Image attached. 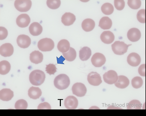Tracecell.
<instances>
[{
	"label": "cell",
	"mask_w": 146,
	"mask_h": 116,
	"mask_svg": "<svg viewBox=\"0 0 146 116\" xmlns=\"http://www.w3.org/2000/svg\"><path fill=\"white\" fill-rule=\"evenodd\" d=\"M31 2L30 0H16L14 4L16 9L21 12L28 11L31 8Z\"/></svg>",
	"instance_id": "5b68a950"
},
{
	"label": "cell",
	"mask_w": 146,
	"mask_h": 116,
	"mask_svg": "<svg viewBox=\"0 0 146 116\" xmlns=\"http://www.w3.org/2000/svg\"><path fill=\"white\" fill-rule=\"evenodd\" d=\"M54 83L55 87L58 89L63 90L67 88L70 84L69 77L64 74H60L55 78Z\"/></svg>",
	"instance_id": "7a4b0ae2"
},
{
	"label": "cell",
	"mask_w": 146,
	"mask_h": 116,
	"mask_svg": "<svg viewBox=\"0 0 146 116\" xmlns=\"http://www.w3.org/2000/svg\"><path fill=\"white\" fill-rule=\"evenodd\" d=\"M29 58L32 63L35 64H38L42 61L43 55L39 51L34 50L30 54Z\"/></svg>",
	"instance_id": "ffe728a7"
},
{
	"label": "cell",
	"mask_w": 146,
	"mask_h": 116,
	"mask_svg": "<svg viewBox=\"0 0 146 116\" xmlns=\"http://www.w3.org/2000/svg\"><path fill=\"white\" fill-rule=\"evenodd\" d=\"M141 61L139 55L135 52H132L128 55L127 61L128 64L133 67H136L140 64Z\"/></svg>",
	"instance_id": "9a60e30c"
},
{
	"label": "cell",
	"mask_w": 146,
	"mask_h": 116,
	"mask_svg": "<svg viewBox=\"0 0 146 116\" xmlns=\"http://www.w3.org/2000/svg\"><path fill=\"white\" fill-rule=\"evenodd\" d=\"M42 94L41 90L38 87L32 86L29 88L28 91L29 96L30 98L34 99L39 98Z\"/></svg>",
	"instance_id": "cb8c5ba5"
},
{
	"label": "cell",
	"mask_w": 146,
	"mask_h": 116,
	"mask_svg": "<svg viewBox=\"0 0 146 116\" xmlns=\"http://www.w3.org/2000/svg\"><path fill=\"white\" fill-rule=\"evenodd\" d=\"M46 4L48 7L52 9H56L59 8L61 4L60 0H48Z\"/></svg>",
	"instance_id": "1f68e13d"
},
{
	"label": "cell",
	"mask_w": 146,
	"mask_h": 116,
	"mask_svg": "<svg viewBox=\"0 0 146 116\" xmlns=\"http://www.w3.org/2000/svg\"><path fill=\"white\" fill-rule=\"evenodd\" d=\"M114 5L116 9L118 10H121L124 8L125 3L123 0H115L114 1Z\"/></svg>",
	"instance_id": "8d00e7d4"
},
{
	"label": "cell",
	"mask_w": 146,
	"mask_h": 116,
	"mask_svg": "<svg viewBox=\"0 0 146 116\" xmlns=\"http://www.w3.org/2000/svg\"><path fill=\"white\" fill-rule=\"evenodd\" d=\"M112 23L111 19L107 17H104L100 19L99 26L103 29H108L112 27Z\"/></svg>",
	"instance_id": "d4e9b609"
},
{
	"label": "cell",
	"mask_w": 146,
	"mask_h": 116,
	"mask_svg": "<svg viewBox=\"0 0 146 116\" xmlns=\"http://www.w3.org/2000/svg\"><path fill=\"white\" fill-rule=\"evenodd\" d=\"M141 105L139 101L137 100H133L131 101L127 105L128 109H140Z\"/></svg>",
	"instance_id": "f546056e"
},
{
	"label": "cell",
	"mask_w": 146,
	"mask_h": 116,
	"mask_svg": "<svg viewBox=\"0 0 146 116\" xmlns=\"http://www.w3.org/2000/svg\"><path fill=\"white\" fill-rule=\"evenodd\" d=\"M78 101L75 97L69 96L67 97L64 101V105L66 108L69 109H76L78 105Z\"/></svg>",
	"instance_id": "8fae6325"
},
{
	"label": "cell",
	"mask_w": 146,
	"mask_h": 116,
	"mask_svg": "<svg viewBox=\"0 0 146 116\" xmlns=\"http://www.w3.org/2000/svg\"><path fill=\"white\" fill-rule=\"evenodd\" d=\"M55 65L53 64H50L48 65H46L45 71L47 73L50 75H54L57 71Z\"/></svg>",
	"instance_id": "d590c367"
},
{
	"label": "cell",
	"mask_w": 146,
	"mask_h": 116,
	"mask_svg": "<svg viewBox=\"0 0 146 116\" xmlns=\"http://www.w3.org/2000/svg\"><path fill=\"white\" fill-rule=\"evenodd\" d=\"M129 83V80L127 77L120 75L118 76V79L115 83V85L119 88L123 89L127 87Z\"/></svg>",
	"instance_id": "d6986e66"
},
{
	"label": "cell",
	"mask_w": 146,
	"mask_h": 116,
	"mask_svg": "<svg viewBox=\"0 0 146 116\" xmlns=\"http://www.w3.org/2000/svg\"><path fill=\"white\" fill-rule=\"evenodd\" d=\"M118 76L116 72L113 70H110L103 75L104 81L109 84L115 83L117 81Z\"/></svg>",
	"instance_id": "ba28073f"
},
{
	"label": "cell",
	"mask_w": 146,
	"mask_h": 116,
	"mask_svg": "<svg viewBox=\"0 0 146 116\" xmlns=\"http://www.w3.org/2000/svg\"><path fill=\"white\" fill-rule=\"evenodd\" d=\"M13 96V92L10 89L4 88L0 91V98L3 101L10 100Z\"/></svg>",
	"instance_id": "44dd1931"
},
{
	"label": "cell",
	"mask_w": 146,
	"mask_h": 116,
	"mask_svg": "<svg viewBox=\"0 0 146 116\" xmlns=\"http://www.w3.org/2000/svg\"><path fill=\"white\" fill-rule=\"evenodd\" d=\"M128 6L132 9H137L140 7L141 2L139 0H129L128 1Z\"/></svg>",
	"instance_id": "836d02e7"
},
{
	"label": "cell",
	"mask_w": 146,
	"mask_h": 116,
	"mask_svg": "<svg viewBox=\"0 0 146 116\" xmlns=\"http://www.w3.org/2000/svg\"><path fill=\"white\" fill-rule=\"evenodd\" d=\"M63 56L67 61L71 62L74 61L76 59V52L73 48L70 47L69 50L66 52L62 53Z\"/></svg>",
	"instance_id": "4316f807"
},
{
	"label": "cell",
	"mask_w": 146,
	"mask_h": 116,
	"mask_svg": "<svg viewBox=\"0 0 146 116\" xmlns=\"http://www.w3.org/2000/svg\"><path fill=\"white\" fill-rule=\"evenodd\" d=\"M106 61L105 56L102 53L99 52L94 54L91 59L92 65L97 67H101L105 63Z\"/></svg>",
	"instance_id": "52a82bcc"
},
{
	"label": "cell",
	"mask_w": 146,
	"mask_h": 116,
	"mask_svg": "<svg viewBox=\"0 0 146 116\" xmlns=\"http://www.w3.org/2000/svg\"><path fill=\"white\" fill-rule=\"evenodd\" d=\"M79 56L81 60L86 61L88 60L91 54V51L90 49L87 46L82 48L79 51Z\"/></svg>",
	"instance_id": "603a6c76"
},
{
	"label": "cell",
	"mask_w": 146,
	"mask_h": 116,
	"mask_svg": "<svg viewBox=\"0 0 146 116\" xmlns=\"http://www.w3.org/2000/svg\"><path fill=\"white\" fill-rule=\"evenodd\" d=\"M28 104L27 101L23 99L17 100L15 103V107L17 109H27Z\"/></svg>",
	"instance_id": "d6a6232c"
},
{
	"label": "cell",
	"mask_w": 146,
	"mask_h": 116,
	"mask_svg": "<svg viewBox=\"0 0 146 116\" xmlns=\"http://www.w3.org/2000/svg\"><path fill=\"white\" fill-rule=\"evenodd\" d=\"M131 44L127 45L123 41H116L112 45V49L115 54L122 55L126 53L128 47Z\"/></svg>",
	"instance_id": "3957f363"
},
{
	"label": "cell",
	"mask_w": 146,
	"mask_h": 116,
	"mask_svg": "<svg viewBox=\"0 0 146 116\" xmlns=\"http://www.w3.org/2000/svg\"><path fill=\"white\" fill-rule=\"evenodd\" d=\"M102 12L104 14L109 15L112 14L114 11L113 5L109 3H106L103 4L101 8Z\"/></svg>",
	"instance_id": "f1b7e54d"
},
{
	"label": "cell",
	"mask_w": 146,
	"mask_h": 116,
	"mask_svg": "<svg viewBox=\"0 0 146 116\" xmlns=\"http://www.w3.org/2000/svg\"><path fill=\"white\" fill-rule=\"evenodd\" d=\"M87 79L89 83L94 86H98L102 82L100 75L96 72H92L89 73Z\"/></svg>",
	"instance_id": "9c48e42d"
},
{
	"label": "cell",
	"mask_w": 146,
	"mask_h": 116,
	"mask_svg": "<svg viewBox=\"0 0 146 116\" xmlns=\"http://www.w3.org/2000/svg\"><path fill=\"white\" fill-rule=\"evenodd\" d=\"M61 22L63 24L66 26H69L72 24L75 21V16L70 13H66L62 16Z\"/></svg>",
	"instance_id": "2e32d148"
},
{
	"label": "cell",
	"mask_w": 146,
	"mask_h": 116,
	"mask_svg": "<svg viewBox=\"0 0 146 116\" xmlns=\"http://www.w3.org/2000/svg\"><path fill=\"white\" fill-rule=\"evenodd\" d=\"M100 38L104 43L110 44L112 43L115 39V36L111 32L107 31L103 32L101 34Z\"/></svg>",
	"instance_id": "ac0fdd59"
},
{
	"label": "cell",
	"mask_w": 146,
	"mask_h": 116,
	"mask_svg": "<svg viewBox=\"0 0 146 116\" xmlns=\"http://www.w3.org/2000/svg\"><path fill=\"white\" fill-rule=\"evenodd\" d=\"M51 109V107L50 104L47 102H44L40 103L38 107V109Z\"/></svg>",
	"instance_id": "f35d334b"
},
{
	"label": "cell",
	"mask_w": 146,
	"mask_h": 116,
	"mask_svg": "<svg viewBox=\"0 0 146 116\" xmlns=\"http://www.w3.org/2000/svg\"><path fill=\"white\" fill-rule=\"evenodd\" d=\"M17 42L18 46L20 47L26 48L28 47L31 44V39L27 35L21 34L18 37Z\"/></svg>",
	"instance_id": "30bf717a"
},
{
	"label": "cell",
	"mask_w": 146,
	"mask_h": 116,
	"mask_svg": "<svg viewBox=\"0 0 146 116\" xmlns=\"http://www.w3.org/2000/svg\"><path fill=\"white\" fill-rule=\"evenodd\" d=\"M0 39L3 40L5 39L8 35L7 30L4 27H0Z\"/></svg>",
	"instance_id": "74e56055"
},
{
	"label": "cell",
	"mask_w": 146,
	"mask_h": 116,
	"mask_svg": "<svg viewBox=\"0 0 146 116\" xmlns=\"http://www.w3.org/2000/svg\"><path fill=\"white\" fill-rule=\"evenodd\" d=\"M29 31L30 34L33 36H37L40 34L43 31V28L38 23L34 22L30 25Z\"/></svg>",
	"instance_id": "e0dca14e"
},
{
	"label": "cell",
	"mask_w": 146,
	"mask_h": 116,
	"mask_svg": "<svg viewBox=\"0 0 146 116\" xmlns=\"http://www.w3.org/2000/svg\"><path fill=\"white\" fill-rule=\"evenodd\" d=\"M54 43L50 38H45L40 40L38 43V47L40 50L43 51H51L54 48Z\"/></svg>",
	"instance_id": "277c9868"
},
{
	"label": "cell",
	"mask_w": 146,
	"mask_h": 116,
	"mask_svg": "<svg viewBox=\"0 0 146 116\" xmlns=\"http://www.w3.org/2000/svg\"><path fill=\"white\" fill-rule=\"evenodd\" d=\"M11 69V65L6 60L1 61L0 63V73L5 75L8 73Z\"/></svg>",
	"instance_id": "83f0119b"
},
{
	"label": "cell",
	"mask_w": 146,
	"mask_h": 116,
	"mask_svg": "<svg viewBox=\"0 0 146 116\" xmlns=\"http://www.w3.org/2000/svg\"><path fill=\"white\" fill-rule=\"evenodd\" d=\"M14 52V48L12 45L9 43H6L2 45L0 48V53L5 57L10 56Z\"/></svg>",
	"instance_id": "4fadbf2b"
},
{
	"label": "cell",
	"mask_w": 146,
	"mask_h": 116,
	"mask_svg": "<svg viewBox=\"0 0 146 116\" xmlns=\"http://www.w3.org/2000/svg\"><path fill=\"white\" fill-rule=\"evenodd\" d=\"M29 80L30 83L35 86H39L45 81V75L42 71L36 70L33 71L29 75Z\"/></svg>",
	"instance_id": "6da1fadb"
},
{
	"label": "cell",
	"mask_w": 146,
	"mask_h": 116,
	"mask_svg": "<svg viewBox=\"0 0 146 116\" xmlns=\"http://www.w3.org/2000/svg\"><path fill=\"white\" fill-rule=\"evenodd\" d=\"M139 74L141 76H145V65L143 64L141 65L138 69Z\"/></svg>",
	"instance_id": "ab89813d"
},
{
	"label": "cell",
	"mask_w": 146,
	"mask_h": 116,
	"mask_svg": "<svg viewBox=\"0 0 146 116\" xmlns=\"http://www.w3.org/2000/svg\"><path fill=\"white\" fill-rule=\"evenodd\" d=\"M95 23L92 19L88 18L84 20L82 24V27L83 29L87 32L92 30L95 27Z\"/></svg>",
	"instance_id": "7402d4cb"
},
{
	"label": "cell",
	"mask_w": 146,
	"mask_h": 116,
	"mask_svg": "<svg viewBox=\"0 0 146 116\" xmlns=\"http://www.w3.org/2000/svg\"><path fill=\"white\" fill-rule=\"evenodd\" d=\"M143 84V81L141 77L136 76L133 78L131 80V84L134 88L137 89L141 87Z\"/></svg>",
	"instance_id": "4dcf8cb0"
},
{
	"label": "cell",
	"mask_w": 146,
	"mask_h": 116,
	"mask_svg": "<svg viewBox=\"0 0 146 116\" xmlns=\"http://www.w3.org/2000/svg\"><path fill=\"white\" fill-rule=\"evenodd\" d=\"M141 33L140 30L136 28L130 29L127 33V37L131 41L135 42L138 40L140 38Z\"/></svg>",
	"instance_id": "5bb4252c"
},
{
	"label": "cell",
	"mask_w": 146,
	"mask_h": 116,
	"mask_svg": "<svg viewBox=\"0 0 146 116\" xmlns=\"http://www.w3.org/2000/svg\"><path fill=\"white\" fill-rule=\"evenodd\" d=\"M73 94L78 97H82L85 95L87 92V88L85 85L81 83L74 84L72 87Z\"/></svg>",
	"instance_id": "8992f818"
},
{
	"label": "cell",
	"mask_w": 146,
	"mask_h": 116,
	"mask_svg": "<svg viewBox=\"0 0 146 116\" xmlns=\"http://www.w3.org/2000/svg\"><path fill=\"white\" fill-rule=\"evenodd\" d=\"M30 21V18L27 14H22L17 18L16 22L17 25L21 28L25 27L28 26Z\"/></svg>",
	"instance_id": "7c38bea8"
},
{
	"label": "cell",
	"mask_w": 146,
	"mask_h": 116,
	"mask_svg": "<svg viewBox=\"0 0 146 116\" xmlns=\"http://www.w3.org/2000/svg\"><path fill=\"white\" fill-rule=\"evenodd\" d=\"M137 18L138 21L140 23H145V10L142 9L139 10L137 15Z\"/></svg>",
	"instance_id": "e575fe53"
},
{
	"label": "cell",
	"mask_w": 146,
	"mask_h": 116,
	"mask_svg": "<svg viewBox=\"0 0 146 116\" xmlns=\"http://www.w3.org/2000/svg\"><path fill=\"white\" fill-rule=\"evenodd\" d=\"M70 47V44L69 42L65 39L61 40L59 41L57 45L58 50L62 53L67 51Z\"/></svg>",
	"instance_id": "484cf974"
}]
</instances>
